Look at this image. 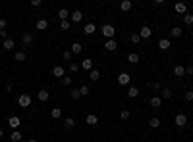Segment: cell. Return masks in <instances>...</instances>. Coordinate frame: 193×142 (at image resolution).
<instances>
[{
  "mask_svg": "<svg viewBox=\"0 0 193 142\" xmlns=\"http://www.w3.org/2000/svg\"><path fill=\"white\" fill-rule=\"evenodd\" d=\"M101 33L104 35L106 39H114V35H116V29H114V25H110V23H106V25H103V29H101Z\"/></svg>",
  "mask_w": 193,
  "mask_h": 142,
  "instance_id": "1",
  "label": "cell"
},
{
  "mask_svg": "<svg viewBox=\"0 0 193 142\" xmlns=\"http://www.w3.org/2000/svg\"><path fill=\"white\" fill-rule=\"evenodd\" d=\"M18 104L21 106V108H29V106H31V96L29 94H19Z\"/></svg>",
  "mask_w": 193,
  "mask_h": 142,
  "instance_id": "2",
  "label": "cell"
},
{
  "mask_svg": "<svg viewBox=\"0 0 193 142\" xmlns=\"http://www.w3.org/2000/svg\"><path fill=\"white\" fill-rule=\"evenodd\" d=\"M174 123L178 127H185L187 125V115H185V113H178V115L174 117Z\"/></svg>",
  "mask_w": 193,
  "mask_h": 142,
  "instance_id": "3",
  "label": "cell"
},
{
  "mask_svg": "<svg viewBox=\"0 0 193 142\" xmlns=\"http://www.w3.org/2000/svg\"><path fill=\"white\" fill-rule=\"evenodd\" d=\"M130 81H131V75L130 73H120L118 75V84H122V87H126V84H130Z\"/></svg>",
  "mask_w": 193,
  "mask_h": 142,
  "instance_id": "4",
  "label": "cell"
},
{
  "mask_svg": "<svg viewBox=\"0 0 193 142\" xmlns=\"http://www.w3.org/2000/svg\"><path fill=\"white\" fill-rule=\"evenodd\" d=\"M81 19H83L81 10H75V12H71V13H70V21H71V23H79Z\"/></svg>",
  "mask_w": 193,
  "mask_h": 142,
  "instance_id": "5",
  "label": "cell"
},
{
  "mask_svg": "<svg viewBox=\"0 0 193 142\" xmlns=\"http://www.w3.org/2000/svg\"><path fill=\"white\" fill-rule=\"evenodd\" d=\"M19 123H21V121H19V117H18V115H12V117L8 119V125L12 127L14 131H18V129H19Z\"/></svg>",
  "mask_w": 193,
  "mask_h": 142,
  "instance_id": "6",
  "label": "cell"
},
{
  "mask_svg": "<svg viewBox=\"0 0 193 142\" xmlns=\"http://www.w3.org/2000/svg\"><path fill=\"white\" fill-rule=\"evenodd\" d=\"M151 35H153L151 27H147V25H143V27H141V31H139V37H141V39H149Z\"/></svg>",
  "mask_w": 193,
  "mask_h": 142,
  "instance_id": "7",
  "label": "cell"
},
{
  "mask_svg": "<svg viewBox=\"0 0 193 142\" xmlns=\"http://www.w3.org/2000/svg\"><path fill=\"white\" fill-rule=\"evenodd\" d=\"M37 98H39L41 102H46L48 98H50V92H48L46 88H41V90H39V94H37Z\"/></svg>",
  "mask_w": 193,
  "mask_h": 142,
  "instance_id": "8",
  "label": "cell"
},
{
  "mask_svg": "<svg viewBox=\"0 0 193 142\" xmlns=\"http://www.w3.org/2000/svg\"><path fill=\"white\" fill-rule=\"evenodd\" d=\"M104 48H106L108 52H114V50L118 48V44H116V40H114V39H110V40H106V42H104Z\"/></svg>",
  "mask_w": 193,
  "mask_h": 142,
  "instance_id": "9",
  "label": "cell"
},
{
  "mask_svg": "<svg viewBox=\"0 0 193 142\" xmlns=\"http://www.w3.org/2000/svg\"><path fill=\"white\" fill-rule=\"evenodd\" d=\"M64 75H66V71H64L62 65H54L52 67V77H64Z\"/></svg>",
  "mask_w": 193,
  "mask_h": 142,
  "instance_id": "10",
  "label": "cell"
},
{
  "mask_svg": "<svg viewBox=\"0 0 193 142\" xmlns=\"http://www.w3.org/2000/svg\"><path fill=\"white\" fill-rule=\"evenodd\" d=\"M85 121H87V125H91V127H95L97 123H99V117L95 115V113H89L87 117H85Z\"/></svg>",
  "mask_w": 193,
  "mask_h": 142,
  "instance_id": "11",
  "label": "cell"
},
{
  "mask_svg": "<svg viewBox=\"0 0 193 142\" xmlns=\"http://www.w3.org/2000/svg\"><path fill=\"white\" fill-rule=\"evenodd\" d=\"M149 104H151V108L159 110V108H160V104H162V98H160V96H153V98H151V102H149Z\"/></svg>",
  "mask_w": 193,
  "mask_h": 142,
  "instance_id": "12",
  "label": "cell"
},
{
  "mask_svg": "<svg viewBox=\"0 0 193 142\" xmlns=\"http://www.w3.org/2000/svg\"><path fill=\"white\" fill-rule=\"evenodd\" d=\"M170 46H172V44H170V39H160L159 40V48H160V50H168Z\"/></svg>",
  "mask_w": 193,
  "mask_h": 142,
  "instance_id": "13",
  "label": "cell"
},
{
  "mask_svg": "<svg viewBox=\"0 0 193 142\" xmlns=\"http://www.w3.org/2000/svg\"><path fill=\"white\" fill-rule=\"evenodd\" d=\"M2 46H4V50H14L16 42H14L12 39H6V40H2Z\"/></svg>",
  "mask_w": 193,
  "mask_h": 142,
  "instance_id": "14",
  "label": "cell"
},
{
  "mask_svg": "<svg viewBox=\"0 0 193 142\" xmlns=\"http://www.w3.org/2000/svg\"><path fill=\"white\" fill-rule=\"evenodd\" d=\"M68 17H70V12H68L66 8L58 10V19H60V21H68Z\"/></svg>",
  "mask_w": 193,
  "mask_h": 142,
  "instance_id": "15",
  "label": "cell"
},
{
  "mask_svg": "<svg viewBox=\"0 0 193 142\" xmlns=\"http://www.w3.org/2000/svg\"><path fill=\"white\" fill-rule=\"evenodd\" d=\"M81 69H85V71H91V69H93V60L85 58V60L81 62Z\"/></svg>",
  "mask_w": 193,
  "mask_h": 142,
  "instance_id": "16",
  "label": "cell"
},
{
  "mask_svg": "<svg viewBox=\"0 0 193 142\" xmlns=\"http://www.w3.org/2000/svg\"><path fill=\"white\" fill-rule=\"evenodd\" d=\"M21 40H23V44H25V46H29L31 42H33V33H23Z\"/></svg>",
  "mask_w": 193,
  "mask_h": 142,
  "instance_id": "17",
  "label": "cell"
},
{
  "mask_svg": "<svg viewBox=\"0 0 193 142\" xmlns=\"http://www.w3.org/2000/svg\"><path fill=\"white\" fill-rule=\"evenodd\" d=\"M131 6H133V4H131V0H124V2L120 4V10H122V12H130V10H131Z\"/></svg>",
  "mask_w": 193,
  "mask_h": 142,
  "instance_id": "18",
  "label": "cell"
},
{
  "mask_svg": "<svg viewBox=\"0 0 193 142\" xmlns=\"http://www.w3.org/2000/svg\"><path fill=\"white\" fill-rule=\"evenodd\" d=\"M35 27H37V31H45L46 27H48V21H46V19H39Z\"/></svg>",
  "mask_w": 193,
  "mask_h": 142,
  "instance_id": "19",
  "label": "cell"
},
{
  "mask_svg": "<svg viewBox=\"0 0 193 142\" xmlns=\"http://www.w3.org/2000/svg\"><path fill=\"white\" fill-rule=\"evenodd\" d=\"M95 31H97L95 23H87V25H85V29H83V33H85V35H93Z\"/></svg>",
  "mask_w": 193,
  "mask_h": 142,
  "instance_id": "20",
  "label": "cell"
},
{
  "mask_svg": "<svg viewBox=\"0 0 193 142\" xmlns=\"http://www.w3.org/2000/svg\"><path fill=\"white\" fill-rule=\"evenodd\" d=\"M127 62H130V63H139V54L137 52L127 54Z\"/></svg>",
  "mask_w": 193,
  "mask_h": 142,
  "instance_id": "21",
  "label": "cell"
},
{
  "mask_svg": "<svg viewBox=\"0 0 193 142\" xmlns=\"http://www.w3.org/2000/svg\"><path fill=\"white\" fill-rule=\"evenodd\" d=\"M127 96H130V98H137L139 96V88L137 87H130V88H127Z\"/></svg>",
  "mask_w": 193,
  "mask_h": 142,
  "instance_id": "22",
  "label": "cell"
},
{
  "mask_svg": "<svg viewBox=\"0 0 193 142\" xmlns=\"http://www.w3.org/2000/svg\"><path fill=\"white\" fill-rule=\"evenodd\" d=\"M71 54H81V50H83V46L79 44V42H74V44H71Z\"/></svg>",
  "mask_w": 193,
  "mask_h": 142,
  "instance_id": "23",
  "label": "cell"
},
{
  "mask_svg": "<svg viewBox=\"0 0 193 142\" xmlns=\"http://www.w3.org/2000/svg\"><path fill=\"white\" fill-rule=\"evenodd\" d=\"M170 37H174V39L182 37V27H172V29H170Z\"/></svg>",
  "mask_w": 193,
  "mask_h": 142,
  "instance_id": "24",
  "label": "cell"
},
{
  "mask_svg": "<svg viewBox=\"0 0 193 142\" xmlns=\"http://www.w3.org/2000/svg\"><path fill=\"white\" fill-rule=\"evenodd\" d=\"M174 10H176L178 13H185V10H187V6H185L183 2H178V4L174 6Z\"/></svg>",
  "mask_w": 193,
  "mask_h": 142,
  "instance_id": "25",
  "label": "cell"
},
{
  "mask_svg": "<svg viewBox=\"0 0 193 142\" xmlns=\"http://www.w3.org/2000/svg\"><path fill=\"white\" fill-rule=\"evenodd\" d=\"M89 79H91V81H99V79H101V73H99L97 69H91V71H89Z\"/></svg>",
  "mask_w": 193,
  "mask_h": 142,
  "instance_id": "26",
  "label": "cell"
},
{
  "mask_svg": "<svg viewBox=\"0 0 193 142\" xmlns=\"http://www.w3.org/2000/svg\"><path fill=\"white\" fill-rule=\"evenodd\" d=\"M149 127H151V129H159V127H160V119L159 117H153L151 121H149Z\"/></svg>",
  "mask_w": 193,
  "mask_h": 142,
  "instance_id": "27",
  "label": "cell"
},
{
  "mask_svg": "<svg viewBox=\"0 0 193 142\" xmlns=\"http://www.w3.org/2000/svg\"><path fill=\"white\" fill-rule=\"evenodd\" d=\"M183 73H185V67L183 65H174V75L176 77H182Z\"/></svg>",
  "mask_w": 193,
  "mask_h": 142,
  "instance_id": "28",
  "label": "cell"
},
{
  "mask_svg": "<svg viewBox=\"0 0 193 142\" xmlns=\"http://www.w3.org/2000/svg\"><path fill=\"white\" fill-rule=\"evenodd\" d=\"M50 117H52V119L62 117V110H60V108H52V110H50Z\"/></svg>",
  "mask_w": 193,
  "mask_h": 142,
  "instance_id": "29",
  "label": "cell"
},
{
  "mask_svg": "<svg viewBox=\"0 0 193 142\" xmlns=\"http://www.w3.org/2000/svg\"><path fill=\"white\" fill-rule=\"evenodd\" d=\"M64 127H66V129H74V127H75L74 117H66V121H64Z\"/></svg>",
  "mask_w": 193,
  "mask_h": 142,
  "instance_id": "30",
  "label": "cell"
},
{
  "mask_svg": "<svg viewBox=\"0 0 193 142\" xmlns=\"http://www.w3.org/2000/svg\"><path fill=\"white\" fill-rule=\"evenodd\" d=\"M160 92H162L160 98H164V100H170V98H172V90H170V88H162Z\"/></svg>",
  "mask_w": 193,
  "mask_h": 142,
  "instance_id": "31",
  "label": "cell"
},
{
  "mask_svg": "<svg viewBox=\"0 0 193 142\" xmlns=\"http://www.w3.org/2000/svg\"><path fill=\"white\" fill-rule=\"evenodd\" d=\"M70 96L74 98V100H79L81 98V92H79V88H71V92H70Z\"/></svg>",
  "mask_w": 193,
  "mask_h": 142,
  "instance_id": "32",
  "label": "cell"
},
{
  "mask_svg": "<svg viewBox=\"0 0 193 142\" xmlns=\"http://www.w3.org/2000/svg\"><path fill=\"white\" fill-rule=\"evenodd\" d=\"M10 140H12V142H19V140H21V133H19V131H14L12 136H10Z\"/></svg>",
  "mask_w": 193,
  "mask_h": 142,
  "instance_id": "33",
  "label": "cell"
},
{
  "mask_svg": "<svg viewBox=\"0 0 193 142\" xmlns=\"http://www.w3.org/2000/svg\"><path fill=\"white\" fill-rule=\"evenodd\" d=\"M16 62H25V52L23 50H18L16 52Z\"/></svg>",
  "mask_w": 193,
  "mask_h": 142,
  "instance_id": "34",
  "label": "cell"
},
{
  "mask_svg": "<svg viewBox=\"0 0 193 142\" xmlns=\"http://www.w3.org/2000/svg\"><path fill=\"white\" fill-rule=\"evenodd\" d=\"M183 23L185 25H191L193 23V16H191V13H183Z\"/></svg>",
  "mask_w": 193,
  "mask_h": 142,
  "instance_id": "35",
  "label": "cell"
},
{
  "mask_svg": "<svg viewBox=\"0 0 193 142\" xmlns=\"http://www.w3.org/2000/svg\"><path fill=\"white\" fill-rule=\"evenodd\" d=\"M70 25H71V21H70V19H68V21H60V29H62V31H68V29H70Z\"/></svg>",
  "mask_w": 193,
  "mask_h": 142,
  "instance_id": "36",
  "label": "cell"
},
{
  "mask_svg": "<svg viewBox=\"0 0 193 142\" xmlns=\"http://www.w3.org/2000/svg\"><path fill=\"white\" fill-rule=\"evenodd\" d=\"M130 40L133 42V44H139V42H141V37H139V33H135V35H131V37H130Z\"/></svg>",
  "mask_w": 193,
  "mask_h": 142,
  "instance_id": "37",
  "label": "cell"
},
{
  "mask_svg": "<svg viewBox=\"0 0 193 142\" xmlns=\"http://www.w3.org/2000/svg\"><path fill=\"white\" fill-rule=\"evenodd\" d=\"M183 98H185V102H193V90H187L183 94Z\"/></svg>",
  "mask_w": 193,
  "mask_h": 142,
  "instance_id": "38",
  "label": "cell"
},
{
  "mask_svg": "<svg viewBox=\"0 0 193 142\" xmlns=\"http://www.w3.org/2000/svg\"><path fill=\"white\" fill-rule=\"evenodd\" d=\"M70 71H71V73H77V71H79V63H70Z\"/></svg>",
  "mask_w": 193,
  "mask_h": 142,
  "instance_id": "39",
  "label": "cell"
},
{
  "mask_svg": "<svg viewBox=\"0 0 193 142\" xmlns=\"http://www.w3.org/2000/svg\"><path fill=\"white\" fill-rule=\"evenodd\" d=\"M79 92H81V96H87L89 94V87H87V84H83V87H79Z\"/></svg>",
  "mask_w": 193,
  "mask_h": 142,
  "instance_id": "40",
  "label": "cell"
},
{
  "mask_svg": "<svg viewBox=\"0 0 193 142\" xmlns=\"http://www.w3.org/2000/svg\"><path fill=\"white\" fill-rule=\"evenodd\" d=\"M62 56H64V60L68 62V60H71V56H74V54H71V50H64V54H62Z\"/></svg>",
  "mask_w": 193,
  "mask_h": 142,
  "instance_id": "41",
  "label": "cell"
},
{
  "mask_svg": "<svg viewBox=\"0 0 193 142\" xmlns=\"http://www.w3.org/2000/svg\"><path fill=\"white\" fill-rule=\"evenodd\" d=\"M130 115H131V113L127 111V110H124L122 113H120V117H122V119H130Z\"/></svg>",
  "mask_w": 193,
  "mask_h": 142,
  "instance_id": "42",
  "label": "cell"
},
{
  "mask_svg": "<svg viewBox=\"0 0 193 142\" xmlns=\"http://www.w3.org/2000/svg\"><path fill=\"white\" fill-rule=\"evenodd\" d=\"M62 83L66 84V87H70L71 84V77H62Z\"/></svg>",
  "mask_w": 193,
  "mask_h": 142,
  "instance_id": "43",
  "label": "cell"
},
{
  "mask_svg": "<svg viewBox=\"0 0 193 142\" xmlns=\"http://www.w3.org/2000/svg\"><path fill=\"white\" fill-rule=\"evenodd\" d=\"M6 25H8V23H6V19H0V31H4Z\"/></svg>",
  "mask_w": 193,
  "mask_h": 142,
  "instance_id": "44",
  "label": "cell"
},
{
  "mask_svg": "<svg viewBox=\"0 0 193 142\" xmlns=\"http://www.w3.org/2000/svg\"><path fill=\"white\" fill-rule=\"evenodd\" d=\"M31 6H33V8H39V6H41V0H31Z\"/></svg>",
  "mask_w": 193,
  "mask_h": 142,
  "instance_id": "45",
  "label": "cell"
},
{
  "mask_svg": "<svg viewBox=\"0 0 193 142\" xmlns=\"http://www.w3.org/2000/svg\"><path fill=\"white\" fill-rule=\"evenodd\" d=\"M0 37H2V40H6V39H8V31H6V29L0 31Z\"/></svg>",
  "mask_w": 193,
  "mask_h": 142,
  "instance_id": "46",
  "label": "cell"
},
{
  "mask_svg": "<svg viewBox=\"0 0 193 142\" xmlns=\"http://www.w3.org/2000/svg\"><path fill=\"white\" fill-rule=\"evenodd\" d=\"M185 73H187V75H193V65H187V67H185Z\"/></svg>",
  "mask_w": 193,
  "mask_h": 142,
  "instance_id": "47",
  "label": "cell"
},
{
  "mask_svg": "<svg viewBox=\"0 0 193 142\" xmlns=\"http://www.w3.org/2000/svg\"><path fill=\"white\" fill-rule=\"evenodd\" d=\"M153 88H155V90H162V84H160V83H155Z\"/></svg>",
  "mask_w": 193,
  "mask_h": 142,
  "instance_id": "48",
  "label": "cell"
},
{
  "mask_svg": "<svg viewBox=\"0 0 193 142\" xmlns=\"http://www.w3.org/2000/svg\"><path fill=\"white\" fill-rule=\"evenodd\" d=\"M4 136V129H2V127H0V138H2Z\"/></svg>",
  "mask_w": 193,
  "mask_h": 142,
  "instance_id": "49",
  "label": "cell"
},
{
  "mask_svg": "<svg viewBox=\"0 0 193 142\" xmlns=\"http://www.w3.org/2000/svg\"><path fill=\"white\" fill-rule=\"evenodd\" d=\"M27 142H39L37 138H29V140H27Z\"/></svg>",
  "mask_w": 193,
  "mask_h": 142,
  "instance_id": "50",
  "label": "cell"
},
{
  "mask_svg": "<svg viewBox=\"0 0 193 142\" xmlns=\"http://www.w3.org/2000/svg\"><path fill=\"white\" fill-rule=\"evenodd\" d=\"M191 111H193V106H191Z\"/></svg>",
  "mask_w": 193,
  "mask_h": 142,
  "instance_id": "51",
  "label": "cell"
}]
</instances>
